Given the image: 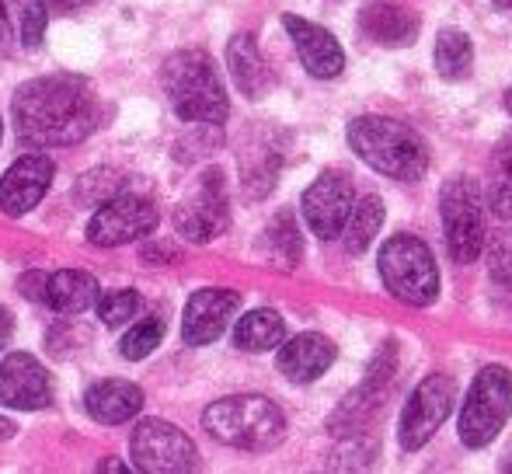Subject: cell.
I'll use <instances>...</instances> for the list:
<instances>
[{"mask_svg": "<svg viewBox=\"0 0 512 474\" xmlns=\"http://www.w3.org/2000/svg\"><path fill=\"white\" fill-rule=\"evenodd\" d=\"M14 129L25 147H70L95 129L98 102L77 74L35 77L14 91Z\"/></svg>", "mask_w": 512, "mask_h": 474, "instance_id": "1", "label": "cell"}, {"mask_svg": "<svg viewBox=\"0 0 512 474\" xmlns=\"http://www.w3.org/2000/svg\"><path fill=\"white\" fill-rule=\"evenodd\" d=\"M161 88L168 105L189 126H220L230 116L227 88L203 49H178L164 60Z\"/></svg>", "mask_w": 512, "mask_h": 474, "instance_id": "2", "label": "cell"}, {"mask_svg": "<svg viewBox=\"0 0 512 474\" xmlns=\"http://www.w3.org/2000/svg\"><path fill=\"white\" fill-rule=\"evenodd\" d=\"M349 147L359 161L394 182H418L429 171V147L411 126L387 116H359L349 122Z\"/></svg>", "mask_w": 512, "mask_h": 474, "instance_id": "3", "label": "cell"}, {"mask_svg": "<svg viewBox=\"0 0 512 474\" xmlns=\"http://www.w3.org/2000/svg\"><path fill=\"white\" fill-rule=\"evenodd\" d=\"M203 429L213 440L237 450H272L286 436V415L262 394H234L220 398L203 412Z\"/></svg>", "mask_w": 512, "mask_h": 474, "instance_id": "4", "label": "cell"}, {"mask_svg": "<svg viewBox=\"0 0 512 474\" xmlns=\"http://www.w3.org/2000/svg\"><path fill=\"white\" fill-rule=\"evenodd\" d=\"M380 279L394 300L408 307H429L439 297V269L429 244L415 234H394L380 248Z\"/></svg>", "mask_w": 512, "mask_h": 474, "instance_id": "5", "label": "cell"}, {"mask_svg": "<svg viewBox=\"0 0 512 474\" xmlns=\"http://www.w3.org/2000/svg\"><path fill=\"white\" fill-rule=\"evenodd\" d=\"M512 415V373L506 366H485L464 394L457 436L464 447L481 450L506 429Z\"/></svg>", "mask_w": 512, "mask_h": 474, "instance_id": "6", "label": "cell"}, {"mask_svg": "<svg viewBox=\"0 0 512 474\" xmlns=\"http://www.w3.org/2000/svg\"><path fill=\"white\" fill-rule=\"evenodd\" d=\"M439 217H443L446 251L457 265L478 262L485 248V196L481 189L464 175L446 178L439 192Z\"/></svg>", "mask_w": 512, "mask_h": 474, "instance_id": "7", "label": "cell"}, {"mask_svg": "<svg viewBox=\"0 0 512 474\" xmlns=\"http://www.w3.org/2000/svg\"><path fill=\"white\" fill-rule=\"evenodd\" d=\"M129 454H133L136 471L147 474H182L199 468L196 443L164 419L136 422L133 436H129Z\"/></svg>", "mask_w": 512, "mask_h": 474, "instance_id": "8", "label": "cell"}, {"mask_svg": "<svg viewBox=\"0 0 512 474\" xmlns=\"http://www.w3.org/2000/svg\"><path fill=\"white\" fill-rule=\"evenodd\" d=\"M175 227H178V234L192 244H209L227 231L230 227V199H227L223 171L209 168L199 175V182L192 185V192L175 210Z\"/></svg>", "mask_w": 512, "mask_h": 474, "instance_id": "9", "label": "cell"}, {"mask_svg": "<svg viewBox=\"0 0 512 474\" xmlns=\"http://www.w3.org/2000/svg\"><path fill=\"white\" fill-rule=\"evenodd\" d=\"M453 401H457V387H453V377H446V373H429V377L411 391L405 412H401V429H398V440L408 454L422 450L425 443L439 433L446 415L453 412Z\"/></svg>", "mask_w": 512, "mask_h": 474, "instance_id": "10", "label": "cell"}, {"mask_svg": "<svg viewBox=\"0 0 512 474\" xmlns=\"http://www.w3.org/2000/svg\"><path fill=\"white\" fill-rule=\"evenodd\" d=\"M161 213L150 199L140 196H112L98 203V213L88 220V241L98 248H119V244L140 241L157 227Z\"/></svg>", "mask_w": 512, "mask_h": 474, "instance_id": "11", "label": "cell"}, {"mask_svg": "<svg viewBox=\"0 0 512 474\" xmlns=\"http://www.w3.org/2000/svg\"><path fill=\"white\" fill-rule=\"evenodd\" d=\"M356 203V189L342 171H324L317 175V182H310V189L300 199V210L310 227V234H317L321 241H335L342 234L349 210Z\"/></svg>", "mask_w": 512, "mask_h": 474, "instance_id": "12", "label": "cell"}, {"mask_svg": "<svg viewBox=\"0 0 512 474\" xmlns=\"http://www.w3.org/2000/svg\"><path fill=\"white\" fill-rule=\"evenodd\" d=\"M56 175L53 157L46 154H25L4 171L0 178V210L7 217H25L42 203Z\"/></svg>", "mask_w": 512, "mask_h": 474, "instance_id": "13", "label": "cell"}, {"mask_svg": "<svg viewBox=\"0 0 512 474\" xmlns=\"http://www.w3.org/2000/svg\"><path fill=\"white\" fill-rule=\"evenodd\" d=\"M241 307V293L237 290H223V286H209L189 297L185 304V318H182V339L185 346H209L227 332L230 318Z\"/></svg>", "mask_w": 512, "mask_h": 474, "instance_id": "14", "label": "cell"}, {"mask_svg": "<svg viewBox=\"0 0 512 474\" xmlns=\"http://www.w3.org/2000/svg\"><path fill=\"white\" fill-rule=\"evenodd\" d=\"M53 401V384H49L46 366L28 353H11L0 363V405L35 412Z\"/></svg>", "mask_w": 512, "mask_h": 474, "instance_id": "15", "label": "cell"}, {"mask_svg": "<svg viewBox=\"0 0 512 474\" xmlns=\"http://www.w3.org/2000/svg\"><path fill=\"white\" fill-rule=\"evenodd\" d=\"M283 28L290 32L293 49H297L300 63H304L310 77L331 81V77H338L345 70V53L328 28L314 25L307 18H297V14H283Z\"/></svg>", "mask_w": 512, "mask_h": 474, "instance_id": "16", "label": "cell"}, {"mask_svg": "<svg viewBox=\"0 0 512 474\" xmlns=\"http://www.w3.org/2000/svg\"><path fill=\"white\" fill-rule=\"evenodd\" d=\"M359 28L377 46H411L418 39V14L401 0H366Z\"/></svg>", "mask_w": 512, "mask_h": 474, "instance_id": "17", "label": "cell"}, {"mask_svg": "<svg viewBox=\"0 0 512 474\" xmlns=\"http://www.w3.org/2000/svg\"><path fill=\"white\" fill-rule=\"evenodd\" d=\"M279 373L293 384H310L317 380L331 363H335L338 349L328 335H317V332H304V335H293L290 342H279Z\"/></svg>", "mask_w": 512, "mask_h": 474, "instance_id": "18", "label": "cell"}, {"mask_svg": "<svg viewBox=\"0 0 512 474\" xmlns=\"http://www.w3.org/2000/svg\"><path fill=\"white\" fill-rule=\"evenodd\" d=\"M143 387H136L133 380H98L84 394V408L95 422L105 426H122V422L136 419L143 412Z\"/></svg>", "mask_w": 512, "mask_h": 474, "instance_id": "19", "label": "cell"}, {"mask_svg": "<svg viewBox=\"0 0 512 474\" xmlns=\"http://www.w3.org/2000/svg\"><path fill=\"white\" fill-rule=\"evenodd\" d=\"M227 67H230L234 84L241 88V95H248L251 102L265 98L272 91V84H276V77H272L269 63H265V56H262V49H258V42L251 39L248 32H241V35L230 39Z\"/></svg>", "mask_w": 512, "mask_h": 474, "instance_id": "20", "label": "cell"}, {"mask_svg": "<svg viewBox=\"0 0 512 474\" xmlns=\"http://www.w3.org/2000/svg\"><path fill=\"white\" fill-rule=\"evenodd\" d=\"M42 300H46L56 314H84L88 307H95V300H98V279L81 269H60V272H53V276H46Z\"/></svg>", "mask_w": 512, "mask_h": 474, "instance_id": "21", "label": "cell"}, {"mask_svg": "<svg viewBox=\"0 0 512 474\" xmlns=\"http://www.w3.org/2000/svg\"><path fill=\"white\" fill-rule=\"evenodd\" d=\"M283 339H286V321L276 311H269V307L248 311L234 328V342L244 353H269Z\"/></svg>", "mask_w": 512, "mask_h": 474, "instance_id": "22", "label": "cell"}, {"mask_svg": "<svg viewBox=\"0 0 512 474\" xmlns=\"http://www.w3.org/2000/svg\"><path fill=\"white\" fill-rule=\"evenodd\" d=\"M380 227H384V203L377 196H363L359 203H352L349 220L342 227V244L349 255H363L373 241H377Z\"/></svg>", "mask_w": 512, "mask_h": 474, "instance_id": "23", "label": "cell"}, {"mask_svg": "<svg viewBox=\"0 0 512 474\" xmlns=\"http://www.w3.org/2000/svg\"><path fill=\"white\" fill-rule=\"evenodd\" d=\"M432 63H436V74L446 77V81H464V77H471V67H474L471 35L457 32V28H443V32L436 35Z\"/></svg>", "mask_w": 512, "mask_h": 474, "instance_id": "24", "label": "cell"}, {"mask_svg": "<svg viewBox=\"0 0 512 474\" xmlns=\"http://www.w3.org/2000/svg\"><path fill=\"white\" fill-rule=\"evenodd\" d=\"M265 255L276 269H297L304 258V241H300V227L293 213H276L272 224L265 227Z\"/></svg>", "mask_w": 512, "mask_h": 474, "instance_id": "25", "label": "cell"}, {"mask_svg": "<svg viewBox=\"0 0 512 474\" xmlns=\"http://www.w3.org/2000/svg\"><path fill=\"white\" fill-rule=\"evenodd\" d=\"M488 206L495 217L512 220V136H502L488 168Z\"/></svg>", "mask_w": 512, "mask_h": 474, "instance_id": "26", "label": "cell"}, {"mask_svg": "<svg viewBox=\"0 0 512 474\" xmlns=\"http://www.w3.org/2000/svg\"><path fill=\"white\" fill-rule=\"evenodd\" d=\"M7 18L18 28V39L25 49L42 46V35L49 25V11L46 0H7Z\"/></svg>", "mask_w": 512, "mask_h": 474, "instance_id": "27", "label": "cell"}, {"mask_svg": "<svg viewBox=\"0 0 512 474\" xmlns=\"http://www.w3.org/2000/svg\"><path fill=\"white\" fill-rule=\"evenodd\" d=\"M161 339H164V321L161 318H143V321H136L126 335H122L119 353H122V359L136 363V359H147L150 353H154V349L161 346Z\"/></svg>", "mask_w": 512, "mask_h": 474, "instance_id": "28", "label": "cell"}, {"mask_svg": "<svg viewBox=\"0 0 512 474\" xmlns=\"http://www.w3.org/2000/svg\"><path fill=\"white\" fill-rule=\"evenodd\" d=\"M98 307V318L105 321V325H126L129 318H136V311H140V293L129 290V286H122V290H108V293H98L95 300Z\"/></svg>", "mask_w": 512, "mask_h": 474, "instance_id": "29", "label": "cell"}, {"mask_svg": "<svg viewBox=\"0 0 512 474\" xmlns=\"http://www.w3.org/2000/svg\"><path fill=\"white\" fill-rule=\"evenodd\" d=\"M119 189H122V178L115 175L112 168H95V171H88V175L77 178L74 196L81 199V203L98 206V203H105V199L119 196Z\"/></svg>", "mask_w": 512, "mask_h": 474, "instance_id": "30", "label": "cell"}, {"mask_svg": "<svg viewBox=\"0 0 512 474\" xmlns=\"http://www.w3.org/2000/svg\"><path fill=\"white\" fill-rule=\"evenodd\" d=\"M492 286L499 304H509L512 311V244L499 241L492 248Z\"/></svg>", "mask_w": 512, "mask_h": 474, "instance_id": "31", "label": "cell"}, {"mask_svg": "<svg viewBox=\"0 0 512 474\" xmlns=\"http://www.w3.org/2000/svg\"><path fill=\"white\" fill-rule=\"evenodd\" d=\"M373 454H377V443H373V440H359V433H356V436H352V443H345V447L335 454L331 468H370Z\"/></svg>", "mask_w": 512, "mask_h": 474, "instance_id": "32", "label": "cell"}, {"mask_svg": "<svg viewBox=\"0 0 512 474\" xmlns=\"http://www.w3.org/2000/svg\"><path fill=\"white\" fill-rule=\"evenodd\" d=\"M18 286H21V297L42 300V286H46V276H42V272H25Z\"/></svg>", "mask_w": 512, "mask_h": 474, "instance_id": "33", "label": "cell"}, {"mask_svg": "<svg viewBox=\"0 0 512 474\" xmlns=\"http://www.w3.org/2000/svg\"><path fill=\"white\" fill-rule=\"evenodd\" d=\"M11 335H14V318H11V311H7V307H0V349L11 342Z\"/></svg>", "mask_w": 512, "mask_h": 474, "instance_id": "34", "label": "cell"}, {"mask_svg": "<svg viewBox=\"0 0 512 474\" xmlns=\"http://www.w3.org/2000/svg\"><path fill=\"white\" fill-rule=\"evenodd\" d=\"M60 11H77V7H88V4H95V0H53Z\"/></svg>", "mask_w": 512, "mask_h": 474, "instance_id": "35", "label": "cell"}, {"mask_svg": "<svg viewBox=\"0 0 512 474\" xmlns=\"http://www.w3.org/2000/svg\"><path fill=\"white\" fill-rule=\"evenodd\" d=\"M4 39H7V7L0 0V46H4Z\"/></svg>", "mask_w": 512, "mask_h": 474, "instance_id": "36", "label": "cell"}, {"mask_svg": "<svg viewBox=\"0 0 512 474\" xmlns=\"http://www.w3.org/2000/svg\"><path fill=\"white\" fill-rule=\"evenodd\" d=\"M14 436V422H7L4 415H0V440H11Z\"/></svg>", "mask_w": 512, "mask_h": 474, "instance_id": "37", "label": "cell"}, {"mask_svg": "<svg viewBox=\"0 0 512 474\" xmlns=\"http://www.w3.org/2000/svg\"><path fill=\"white\" fill-rule=\"evenodd\" d=\"M102 471H126V468H122L119 461H105V464H102Z\"/></svg>", "mask_w": 512, "mask_h": 474, "instance_id": "38", "label": "cell"}, {"mask_svg": "<svg viewBox=\"0 0 512 474\" xmlns=\"http://www.w3.org/2000/svg\"><path fill=\"white\" fill-rule=\"evenodd\" d=\"M495 7H499V11H512V0H495Z\"/></svg>", "mask_w": 512, "mask_h": 474, "instance_id": "39", "label": "cell"}, {"mask_svg": "<svg viewBox=\"0 0 512 474\" xmlns=\"http://www.w3.org/2000/svg\"><path fill=\"white\" fill-rule=\"evenodd\" d=\"M502 468L512 471V447H509V454H506V461H502Z\"/></svg>", "mask_w": 512, "mask_h": 474, "instance_id": "40", "label": "cell"}, {"mask_svg": "<svg viewBox=\"0 0 512 474\" xmlns=\"http://www.w3.org/2000/svg\"><path fill=\"white\" fill-rule=\"evenodd\" d=\"M506 109H509V116H512V88L506 91Z\"/></svg>", "mask_w": 512, "mask_h": 474, "instance_id": "41", "label": "cell"}, {"mask_svg": "<svg viewBox=\"0 0 512 474\" xmlns=\"http://www.w3.org/2000/svg\"><path fill=\"white\" fill-rule=\"evenodd\" d=\"M0 136H4V122H0Z\"/></svg>", "mask_w": 512, "mask_h": 474, "instance_id": "42", "label": "cell"}]
</instances>
